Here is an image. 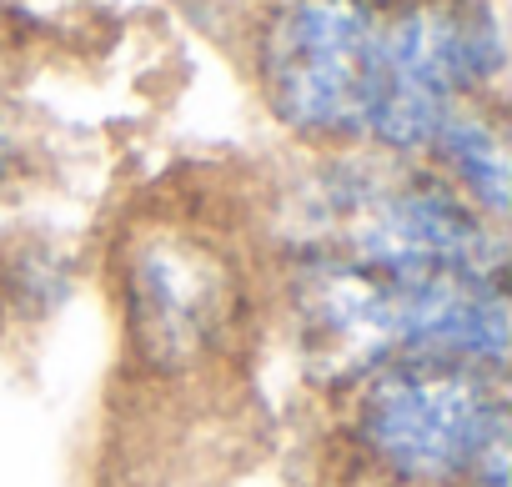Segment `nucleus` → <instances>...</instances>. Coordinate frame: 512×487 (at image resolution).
Returning <instances> with one entry per match:
<instances>
[{
    "instance_id": "1",
    "label": "nucleus",
    "mask_w": 512,
    "mask_h": 487,
    "mask_svg": "<svg viewBox=\"0 0 512 487\" xmlns=\"http://www.w3.org/2000/svg\"><path fill=\"white\" fill-rule=\"evenodd\" d=\"M272 302L327 397L387 362H462L507 377V272H377L282 257Z\"/></svg>"
},
{
    "instance_id": "2",
    "label": "nucleus",
    "mask_w": 512,
    "mask_h": 487,
    "mask_svg": "<svg viewBox=\"0 0 512 487\" xmlns=\"http://www.w3.org/2000/svg\"><path fill=\"white\" fill-rule=\"evenodd\" d=\"M307 156L267 201L272 262L332 257L377 272H507V226L472 211L422 161L367 146Z\"/></svg>"
},
{
    "instance_id": "3",
    "label": "nucleus",
    "mask_w": 512,
    "mask_h": 487,
    "mask_svg": "<svg viewBox=\"0 0 512 487\" xmlns=\"http://www.w3.org/2000/svg\"><path fill=\"white\" fill-rule=\"evenodd\" d=\"M126 362L161 387L226 372L256 327V267L241 241L186 211H141L106 252Z\"/></svg>"
},
{
    "instance_id": "4",
    "label": "nucleus",
    "mask_w": 512,
    "mask_h": 487,
    "mask_svg": "<svg viewBox=\"0 0 512 487\" xmlns=\"http://www.w3.org/2000/svg\"><path fill=\"white\" fill-rule=\"evenodd\" d=\"M332 447L357 487H512L507 377L387 362L332 392Z\"/></svg>"
},
{
    "instance_id": "5",
    "label": "nucleus",
    "mask_w": 512,
    "mask_h": 487,
    "mask_svg": "<svg viewBox=\"0 0 512 487\" xmlns=\"http://www.w3.org/2000/svg\"><path fill=\"white\" fill-rule=\"evenodd\" d=\"M387 0H267L251 26V81L302 151L367 146Z\"/></svg>"
},
{
    "instance_id": "6",
    "label": "nucleus",
    "mask_w": 512,
    "mask_h": 487,
    "mask_svg": "<svg viewBox=\"0 0 512 487\" xmlns=\"http://www.w3.org/2000/svg\"><path fill=\"white\" fill-rule=\"evenodd\" d=\"M502 0H387L367 151L422 161L437 126L467 101H502Z\"/></svg>"
},
{
    "instance_id": "7",
    "label": "nucleus",
    "mask_w": 512,
    "mask_h": 487,
    "mask_svg": "<svg viewBox=\"0 0 512 487\" xmlns=\"http://www.w3.org/2000/svg\"><path fill=\"white\" fill-rule=\"evenodd\" d=\"M422 166L437 171L472 211L492 226H507L512 211V146H507V106L467 101L457 106L422 151Z\"/></svg>"
},
{
    "instance_id": "8",
    "label": "nucleus",
    "mask_w": 512,
    "mask_h": 487,
    "mask_svg": "<svg viewBox=\"0 0 512 487\" xmlns=\"http://www.w3.org/2000/svg\"><path fill=\"white\" fill-rule=\"evenodd\" d=\"M31 176V136L11 106H0V191H11Z\"/></svg>"
}]
</instances>
